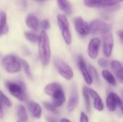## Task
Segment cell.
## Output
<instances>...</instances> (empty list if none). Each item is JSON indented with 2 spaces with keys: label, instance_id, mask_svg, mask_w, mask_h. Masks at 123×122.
<instances>
[{
  "label": "cell",
  "instance_id": "7402d4cb",
  "mask_svg": "<svg viewBox=\"0 0 123 122\" xmlns=\"http://www.w3.org/2000/svg\"><path fill=\"white\" fill-rule=\"evenodd\" d=\"M102 76L105 80L112 86H116V80L114 76L107 70H104L102 72Z\"/></svg>",
  "mask_w": 123,
  "mask_h": 122
},
{
  "label": "cell",
  "instance_id": "44dd1931",
  "mask_svg": "<svg viewBox=\"0 0 123 122\" xmlns=\"http://www.w3.org/2000/svg\"><path fill=\"white\" fill-rule=\"evenodd\" d=\"M17 117L18 120L20 122H26L28 121V116L25 108L23 105L20 104L17 107Z\"/></svg>",
  "mask_w": 123,
  "mask_h": 122
},
{
  "label": "cell",
  "instance_id": "836d02e7",
  "mask_svg": "<svg viewBox=\"0 0 123 122\" xmlns=\"http://www.w3.org/2000/svg\"><path fill=\"white\" fill-rule=\"evenodd\" d=\"M80 122H89V119L86 114L84 112L81 113V116H80Z\"/></svg>",
  "mask_w": 123,
  "mask_h": 122
},
{
  "label": "cell",
  "instance_id": "7c38bea8",
  "mask_svg": "<svg viewBox=\"0 0 123 122\" xmlns=\"http://www.w3.org/2000/svg\"><path fill=\"white\" fill-rule=\"evenodd\" d=\"M88 93L89 94V96H91L93 99H94V108L99 111H102L104 109V104L102 101L101 97L99 96V95L94 91V90L91 89V88H88Z\"/></svg>",
  "mask_w": 123,
  "mask_h": 122
},
{
  "label": "cell",
  "instance_id": "1f68e13d",
  "mask_svg": "<svg viewBox=\"0 0 123 122\" xmlns=\"http://www.w3.org/2000/svg\"><path fill=\"white\" fill-rule=\"evenodd\" d=\"M98 63L99 65L102 67V68H107L108 67V62L105 60V59H103V58H100L99 60H98Z\"/></svg>",
  "mask_w": 123,
  "mask_h": 122
},
{
  "label": "cell",
  "instance_id": "4fadbf2b",
  "mask_svg": "<svg viewBox=\"0 0 123 122\" xmlns=\"http://www.w3.org/2000/svg\"><path fill=\"white\" fill-rule=\"evenodd\" d=\"M79 100V96H78V91L76 86H74L71 90V93L69 98V101L67 105V109L69 112H71L74 110L75 107L77 105Z\"/></svg>",
  "mask_w": 123,
  "mask_h": 122
},
{
  "label": "cell",
  "instance_id": "e0dca14e",
  "mask_svg": "<svg viewBox=\"0 0 123 122\" xmlns=\"http://www.w3.org/2000/svg\"><path fill=\"white\" fill-rule=\"evenodd\" d=\"M26 24L27 26L34 30H36L39 25V22L37 18L33 14H28L26 18Z\"/></svg>",
  "mask_w": 123,
  "mask_h": 122
},
{
  "label": "cell",
  "instance_id": "8992f818",
  "mask_svg": "<svg viewBox=\"0 0 123 122\" xmlns=\"http://www.w3.org/2000/svg\"><path fill=\"white\" fill-rule=\"evenodd\" d=\"M120 2L119 0H89L85 3V5L92 8H109Z\"/></svg>",
  "mask_w": 123,
  "mask_h": 122
},
{
  "label": "cell",
  "instance_id": "f546056e",
  "mask_svg": "<svg viewBox=\"0 0 123 122\" xmlns=\"http://www.w3.org/2000/svg\"><path fill=\"white\" fill-rule=\"evenodd\" d=\"M43 105L49 111H52V112H54V113H57V111L55 109V107L53 106V105L50 103H48V102H44L43 103Z\"/></svg>",
  "mask_w": 123,
  "mask_h": 122
},
{
  "label": "cell",
  "instance_id": "ac0fdd59",
  "mask_svg": "<svg viewBox=\"0 0 123 122\" xmlns=\"http://www.w3.org/2000/svg\"><path fill=\"white\" fill-rule=\"evenodd\" d=\"M9 30L6 25V15L3 11H0V35L6 33Z\"/></svg>",
  "mask_w": 123,
  "mask_h": 122
},
{
  "label": "cell",
  "instance_id": "4dcf8cb0",
  "mask_svg": "<svg viewBox=\"0 0 123 122\" xmlns=\"http://www.w3.org/2000/svg\"><path fill=\"white\" fill-rule=\"evenodd\" d=\"M115 74L117 76V79L119 80V81L120 83H123V69H120L119 70H117V72H115Z\"/></svg>",
  "mask_w": 123,
  "mask_h": 122
},
{
  "label": "cell",
  "instance_id": "cb8c5ba5",
  "mask_svg": "<svg viewBox=\"0 0 123 122\" xmlns=\"http://www.w3.org/2000/svg\"><path fill=\"white\" fill-rule=\"evenodd\" d=\"M83 96L85 99V103H86V107L87 111H90L91 109V105H90V99H89V94L88 93V88L84 86L83 88Z\"/></svg>",
  "mask_w": 123,
  "mask_h": 122
},
{
  "label": "cell",
  "instance_id": "e575fe53",
  "mask_svg": "<svg viewBox=\"0 0 123 122\" xmlns=\"http://www.w3.org/2000/svg\"><path fill=\"white\" fill-rule=\"evenodd\" d=\"M117 35L120 37V40H123V32L122 30H120V31H117Z\"/></svg>",
  "mask_w": 123,
  "mask_h": 122
},
{
  "label": "cell",
  "instance_id": "ba28073f",
  "mask_svg": "<svg viewBox=\"0 0 123 122\" xmlns=\"http://www.w3.org/2000/svg\"><path fill=\"white\" fill-rule=\"evenodd\" d=\"M117 106H119L123 111V102L120 96L115 93H110L107 99V106L110 111H115Z\"/></svg>",
  "mask_w": 123,
  "mask_h": 122
},
{
  "label": "cell",
  "instance_id": "60d3db41",
  "mask_svg": "<svg viewBox=\"0 0 123 122\" xmlns=\"http://www.w3.org/2000/svg\"><path fill=\"white\" fill-rule=\"evenodd\" d=\"M119 1H120V2H121V1H123V0H119Z\"/></svg>",
  "mask_w": 123,
  "mask_h": 122
},
{
  "label": "cell",
  "instance_id": "5b68a950",
  "mask_svg": "<svg viewBox=\"0 0 123 122\" xmlns=\"http://www.w3.org/2000/svg\"><path fill=\"white\" fill-rule=\"evenodd\" d=\"M89 29L90 32L92 34L101 33L103 35L111 30V25L108 23H106L105 22L99 19H94L90 23Z\"/></svg>",
  "mask_w": 123,
  "mask_h": 122
},
{
  "label": "cell",
  "instance_id": "f1b7e54d",
  "mask_svg": "<svg viewBox=\"0 0 123 122\" xmlns=\"http://www.w3.org/2000/svg\"><path fill=\"white\" fill-rule=\"evenodd\" d=\"M111 65H112V69L114 70L115 72H117V70H120V69H123V65L121 64V63L118 60H113L111 63Z\"/></svg>",
  "mask_w": 123,
  "mask_h": 122
},
{
  "label": "cell",
  "instance_id": "484cf974",
  "mask_svg": "<svg viewBox=\"0 0 123 122\" xmlns=\"http://www.w3.org/2000/svg\"><path fill=\"white\" fill-rule=\"evenodd\" d=\"M88 70H89V75H90V76H91L92 81L94 80L96 82H98L99 78V75H98V73H97V70H96L92 65H89V66Z\"/></svg>",
  "mask_w": 123,
  "mask_h": 122
},
{
  "label": "cell",
  "instance_id": "52a82bcc",
  "mask_svg": "<svg viewBox=\"0 0 123 122\" xmlns=\"http://www.w3.org/2000/svg\"><path fill=\"white\" fill-rule=\"evenodd\" d=\"M103 35V50L104 54L106 57H110L112 55L113 45H114V39L112 32H107Z\"/></svg>",
  "mask_w": 123,
  "mask_h": 122
},
{
  "label": "cell",
  "instance_id": "d6986e66",
  "mask_svg": "<svg viewBox=\"0 0 123 122\" xmlns=\"http://www.w3.org/2000/svg\"><path fill=\"white\" fill-rule=\"evenodd\" d=\"M58 5L59 8L67 15H70L71 14L72 9L70 3L68 0H57Z\"/></svg>",
  "mask_w": 123,
  "mask_h": 122
},
{
  "label": "cell",
  "instance_id": "83f0119b",
  "mask_svg": "<svg viewBox=\"0 0 123 122\" xmlns=\"http://www.w3.org/2000/svg\"><path fill=\"white\" fill-rule=\"evenodd\" d=\"M25 37H26L27 40L32 42H36L37 41H38V37L35 34L30 32H25Z\"/></svg>",
  "mask_w": 123,
  "mask_h": 122
},
{
  "label": "cell",
  "instance_id": "30bf717a",
  "mask_svg": "<svg viewBox=\"0 0 123 122\" xmlns=\"http://www.w3.org/2000/svg\"><path fill=\"white\" fill-rule=\"evenodd\" d=\"M100 45H101V41L99 38L94 37L92 40H91L88 46L87 52L89 56L92 59H96L97 58Z\"/></svg>",
  "mask_w": 123,
  "mask_h": 122
},
{
  "label": "cell",
  "instance_id": "603a6c76",
  "mask_svg": "<svg viewBox=\"0 0 123 122\" xmlns=\"http://www.w3.org/2000/svg\"><path fill=\"white\" fill-rule=\"evenodd\" d=\"M62 37L66 44L70 45L71 43V35L69 29H63L61 30Z\"/></svg>",
  "mask_w": 123,
  "mask_h": 122
},
{
  "label": "cell",
  "instance_id": "d4e9b609",
  "mask_svg": "<svg viewBox=\"0 0 123 122\" xmlns=\"http://www.w3.org/2000/svg\"><path fill=\"white\" fill-rule=\"evenodd\" d=\"M0 104H2L8 108L12 106L11 101L1 91H0Z\"/></svg>",
  "mask_w": 123,
  "mask_h": 122
},
{
  "label": "cell",
  "instance_id": "277c9868",
  "mask_svg": "<svg viewBox=\"0 0 123 122\" xmlns=\"http://www.w3.org/2000/svg\"><path fill=\"white\" fill-rule=\"evenodd\" d=\"M55 68L59 74L66 80H71L74 77V72L72 68L64 60L60 58H57L55 60Z\"/></svg>",
  "mask_w": 123,
  "mask_h": 122
},
{
  "label": "cell",
  "instance_id": "6da1fadb",
  "mask_svg": "<svg viewBox=\"0 0 123 122\" xmlns=\"http://www.w3.org/2000/svg\"><path fill=\"white\" fill-rule=\"evenodd\" d=\"M37 42L40 60L43 65H48L50 60V47L48 35L44 30L40 32Z\"/></svg>",
  "mask_w": 123,
  "mask_h": 122
},
{
  "label": "cell",
  "instance_id": "9a60e30c",
  "mask_svg": "<svg viewBox=\"0 0 123 122\" xmlns=\"http://www.w3.org/2000/svg\"><path fill=\"white\" fill-rule=\"evenodd\" d=\"M27 106L33 117L37 119L40 118L42 114V109L37 103H35L34 101H30L27 104Z\"/></svg>",
  "mask_w": 123,
  "mask_h": 122
},
{
  "label": "cell",
  "instance_id": "ab89813d",
  "mask_svg": "<svg viewBox=\"0 0 123 122\" xmlns=\"http://www.w3.org/2000/svg\"><path fill=\"white\" fill-rule=\"evenodd\" d=\"M88 1H89V0H84V3H86V2H87Z\"/></svg>",
  "mask_w": 123,
  "mask_h": 122
},
{
  "label": "cell",
  "instance_id": "d6a6232c",
  "mask_svg": "<svg viewBox=\"0 0 123 122\" xmlns=\"http://www.w3.org/2000/svg\"><path fill=\"white\" fill-rule=\"evenodd\" d=\"M41 27L43 29H48L50 27V23H49L48 20H47V19L43 20L41 22Z\"/></svg>",
  "mask_w": 123,
  "mask_h": 122
},
{
  "label": "cell",
  "instance_id": "8fae6325",
  "mask_svg": "<svg viewBox=\"0 0 123 122\" xmlns=\"http://www.w3.org/2000/svg\"><path fill=\"white\" fill-rule=\"evenodd\" d=\"M77 63H78V65H79V68L80 69V71L84 77V79L85 81V82L88 84V85H91L92 83V79L89 75V70H88V68L86 67V63L84 60V58L79 55L77 58Z\"/></svg>",
  "mask_w": 123,
  "mask_h": 122
},
{
  "label": "cell",
  "instance_id": "f35d334b",
  "mask_svg": "<svg viewBox=\"0 0 123 122\" xmlns=\"http://www.w3.org/2000/svg\"><path fill=\"white\" fill-rule=\"evenodd\" d=\"M35 1H37V2H43V1H46L48 0H33Z\"/></svg>",
  "mask_w": 123,
  "mask_h": 122
},
{
  "label": "cell",
  "instance_id": "d590c367",
  "mask_svg": "<svg viewBox=\"0 0 123 122\" xmlns=\"http://www.w3.org/2000/svg\"><path fill=\"white\" fill-rule=\"evenodd\" d=\"M4 116V113H3V110H2V107L0 104V119H1L3 118Z\"/></svg>",
  "mask_w": 123,
  "mask_h": 122
},
{
  "label": "cell",
  "instance_id": "9c48e42d",
  "mask_svg": "<svg viewBox=\"0 0 123 122\" xmlns=\"http://www.w3.org/2000/svg\"><path fill=\"white\" fill-rule=\"evenodd\" d=\"M74 22L75 29L79 35L82 36H86L90 33L89 24L86 22H85L81 17H76L74 20Z\"/></svg>",
  "mask_w": 123,
  "mask_h": 122
},
{
  "label": "cell",
  "instance_id": "4316f807",
  "mask_svg": "<svg viewBox=\"0 0 123 122\" xmlns=\"http://www.w3.org/2000/svg\"><path fill=\"white\" fill-rule=\"evenodd\" d=\"M19 60L20 62V65H22V67H23V69L25 70V74L28 77L31 78V73H30V66H29V64L27 63V62L25 61V60H22V59H20V58L19 59Z\"/></svg>",
  "mask_w": 123,
  "mask_h": 122
},
{
  "label": "cell",
  "instance_id": "5bb4252c",
  "mask_svg": "<svg viewBox=\"0 0 123 122\" xmlns=\"http://www.w3.org/2000/svg\"><path fill=\"white\" fill-rule=\"evenodd\" d=\"M52 98H53L52 104L55 108L61 106L66 101V97H65L63 90H61V91L56 92L52 96Z\"/></svg>",
  "mask_w": 123,
  "mask_h": 122
},
{
  "label": "cell",
  "instance_id": "74e56055",
  "mask_svg": "<svg viewBox=\"0 0 123 122\" xmlns=\"http://www.w3.org/2000/svg\"><path fill=\"white\" fill-rule=\"evenodd\" d=\"M48 121L50 122H56V121L55 119H53L52 118H48Z\"/></svg>",
  "mask_w": 123,
  "mask_h": 122
},
{
  "label": "cell",
  "instance_id": "8d00e7d4",
  "mask_svg": "<svg viewBox=\"0 0 123 122\" xmlns=\"http://www.w3.org/2000/svg\"><path fill=\"white\" fill-rule=\"evenodd\" d=\"M61 122H71L70 120H68V119H62L61 120Z\"/></svg>",
  "mask_w": 123,
  "mask_h": 122
},
{
  "label": "cell",
  "instance_id": "2e32d148",
  "mask_svg": "<svg viewBox=\"0 0 123 122\" xmlns=\"http://www.w3.org/2000/svg\"><path fill=\"white\" fill-rule=\"evenodd\" d=\"M61 90H63L61 86L58 83H51L48 85H47L44 89V91L45 93L50 96H53L56 92L61 91Z\"/></svg>",
  "mask_w": 123,
  "mask_h": 122
},
{
  "label": "cell",
  "instance_id": "3957f363",
  "mask_svg": "<svg viewBox=\"0 0 123 122\" xmlns=\"http://www.w3.org/2000/svg\"><path fill=\"white\" fill-rule=\"evenodd\" d=\"M6 85L9 92L12 96L22 101H24L27 99L25 87L22 83H19L17 82H7Z\"/></svg>",
  "mask_w": 123,
  "mask_h": 122
},
{
  "label": "cell",
  "instance_id": "7a4b0ae2",
  "mask_svg": "<svg viewBox=\"0 0 123 122\" xmlns=\"http://www.w3.org/2000/svg\"><path fill=\"white\" fill-rule=\"evenodd\" d=\"M4 70L9 73H16L20 70V62L14 55H6L1 62Z\"/></svg>",
  "mask_w": 123,
  "mask_h": 122
},
{
  "label": "cell",
  "instance_id": "ffe728a7",
  "mask_svg": "<svg viewBox=\"0 0 123 122\" xmlns=\"http://www.w3.org/2000/svg\"><path fill=\"white\" fill-rule=\"evenodd\" d=\"M57 22L61 30L63 29H69V22L64 14H59L57 17Z\"/></svg>",
  "mask_w": 123,
  "mask_h": 122
}]
</instances>
